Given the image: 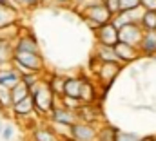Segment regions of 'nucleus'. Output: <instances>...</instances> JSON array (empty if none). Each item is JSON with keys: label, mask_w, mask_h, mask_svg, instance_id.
<instances>
[{"label": "nucleus", "mask_w": 156, "mask_h": 141, "mask_svg": "<svg viewBox=\"0 0 156 141\" xmlns=\"http://www.w3.org/2000/svg\"><path fill=\"white\" fill-rule=\"evenodd\" d=\"M29 98L33 101V108L38 110L40 114H47L55 107V94L45 80H38L29 89Z\"/></svg>", "instance_id": "nucleus-1"}, {"label": "nucleus", "mask_w": 156, "mask_h": 141, "mask_svg": "<svg viewBox=\"0 0 156 141\" xmlns=\"http://www.w3.org/2000/svg\"><path fill=\"white\" fill-rule=\"evenodd\" d=\"M82 16L87 20V24L94 29H98L100 26H105L109 24L115 16L113 13L107 9V5L104 2H96V4H85L83 11H82Z\"/></svg>", "instance_id": "nucleus-2"}, {"label": "nucleus", "mask_w": 156, "mask_h": 141, "mask_svg": "<svg viewBox=\"0 0 156 141\" xmlns=\"http://www.w3.org/2000/svg\"><path fill=\"white\" fill-rule=\"evenodd\" d=\"M11 62H15L18 69L24 70L22 74H27V72L37 74L44 69V60L38 53H13Z\"/></svg>", "instance_id": "nucleus-3"}, {"label": "nucleus", "mask_w": 156, "mask_h": 141, "mask_svg": "<svg viewBox=\"0 0 156 141\" xmlns=\"http://www.w3.org/2000/svg\"><path fill=\"white\" fill-rule=\"evenodd\" d=\"M142 36H144V29L140 27V24H127V26H122L118 29V42L127 43V45L136 47V49H138Z\"/></svg>", "instance_id": "nucleus-4"}, {"label": "nucleus", "mask_w": 156, "mask_h": 141, "mask_svg": "<svg viewBox=\"0 0 156 141\" xmlns=\"http://www.w3.org/2000/svg\"><path fill=\"white\" fill-rule=\"evenodd\" d=\"M98 129L87 123H75L71 125V139L73 141H96Z\"/></svg>", "instance_id": "nucleus-5"}, {"label": "nucleus", "mask_w": 156, "mask_h": 141, "mask_svg": "<svg viewBox=\"0 0 156 141\" xmlns=\"http://www.w3.org/2000/svg\"><path fill=\"white\" fill-rule=\"evenodd\" d=\"M113 51H115V56H116L118 64H129V62H134L140 56L136 47H131V45L122 43V42H116L113 45Z\"/></svg>", "instance_id": "nucleus-6"}, {"label": "nucleus", "mask_w": 156, "mask_h": 141, "mask_svg": "<svg viewBox=\"0 0 156 141\" xmlns=\"http://www.w3.org/2000/svg\"><path fill=\"white\" fill-rule=\"evenodd\" d=\"M96 38L100 42V45H107V47H113L118 42V29L109 22L105 26H100L96 29Z\"/></svg>", "instance_id": "nucleus-7"}, {"label": "nucleus", "mask_w": 156, "mask_h": 141, "mask_svg": "<svg viewBox=\"0 0 156 141\" xmlns=\"http://www.w3.org/2000/svg\"><path fill=\"white\" fill-rule=\"evenodd\" d=\"M51 118H53L55 123H58V125H67V127L75 125L76 119H78L76 112L67 110V108H64V107H53V110H51Z\"/></svg>", "instance_id": "nucleus-8"}, {"label": "nucleus", "mask_w": 156, "mask_h": 141, "mask_svg": "<svg viewBox=\"0 0 156 141\" xmlns=\"http://www.w3.org/2000/svg\"><path fill=\"white\" fill-rule=\"evenodd\" d=\"M138 53L144 56H156V31H144L138 43Z\"/></svg>", "instance_id": "nucleus-9"}, {"label": "nucleus", "mask_w": 156, "mask_h": 141, "mask_svg": "<svg viewBox=\"0 0 156 141\" xmlns=\"http://www.w3.org/2000/svg\"><path fill=\"white\" fill-rule=\"evenodd\" d=\"M13 53H38V43L33 35H24L18 36L15 45H13Z\"/></svg>", "instance_id": "nucleus-10"}, {"label": "nucleus", "mask_w": 156, "mask_h": 141, "mask_svg": "<svg viewBox=\"0 0 156 141\" xmlns=\"http://www.w3.org/2000/svg\"><path fill=\"white\" fill-rule=\"evenodd\" d=\"M82 83H83V78H64V96L62 98H73L78 100L80 98V91H82ZM80 101V100H78Z\"/></svg>", "instance_id": "nucleus-11"}, {"label": "nucleus", "mask_w": 156, "mask_h": 141, "mask_svg": "<svg viewBox=\"0 0 156 141\" xmlns=\"http://www.w3.org/2000/svg\"><path fill=\"white\" fill-rule=\"evenodd\" d=\"M20 80H22L20 70H15V69L2 70L0 69V85H2V87H5V89L11 91L16 83H20Z\"/></svg>", "instance_id": "nucleus-12"}, {"label": "nucleus", "mask_w": 156, "mask_h": 141, "mask_svg": "<svg viewBox=\"0 0 156 141\" xmlns=\"http://www.w3.org/2000/svg\"><path fill=\"white\" fill-rule=\"evenodd\" d=\"M94 58H96L100 64H118L113 47H107V45H98V51H96Z\"/></svg>", "instance_id": "nucleus-13"}, {"label": "nucleus", "mask_w": 156, "mask_h": 141, "mask_svg": "<svg viewBox=\"0 0 156 141\" xmlns=\"http://www.w3.org/2000/svg\"><path fill=\"white\" fill-rule=\"evenodd\" d=\"M33 138L35 141H60V138L55 134V130L51 127H38L33 130Z\"/></svg>", "instance_id": "nucleus-14"}, {"label": "nucleus", "mask_w": 156, "mask_h": 141, "mask_svg": "<svg viewBox=\"0 0 156 141\" xmlns=\"http://www.w3.org/2000/svg\"><path fill=\"white\" fill-rule=\"evenodd\" d=\"M13 110H15V114L20 118V116H27V114H31L35 108H33V101H31V98L27 96V98H24V100H20L18 103H15V105L11 107Z\"/></svg>", "instance_id": "nucleus-15"}, {"label": "nucleus", "mask_w": 156, "mask_h": 141, "mask_svg": "<svg viewBox=\"0 0 156 141\" xmlns=\"http://www.w3.org/2000/svg\"><path fill=\"white\" fill-rule=\"evenodd\" d=\"M140 27L145 31H156V11H144L140 18Z\"/></svg>", "instance_id": "nucleus-16"}, {"label": "nucleus", "mask_w": 156, "mask_h": 141, "mask_svg": "<svg viewBox=\"0 0 156 141\" xmlns=\"http://www.w3.org/2000/svg\"><path fill=\"white\" fill-rule=\"evenodd\" d=\"M29 96V89L22 83V80H20V83H16L13 89H11V101H13V105L15 103H18L20 100H24V98H27Z\"/></svg>", "instance_id": "nucleus-17"}, {"label": "nucleus", "mask_w": 156, "mask_h": 141, "mask_svg": "<svg viewBox=\"0 0 156 141\" xmlns=\"http://www.w3.org/2000/svg\"><path fill=\"white\" fill-rule=\"evenodd\" d=\"M116 129L111 127V125H105L102 129H98V134H96V141H115L116 138Z\"/></svg>", "instance_id": "nucleus-18"}, {"label": "nucleus", "mask_w": 156, "mask_h": 141, "mask_svg": "<svg viewBox=\"0 0 156 141\" xmlns=\"http://www.w3.org/2000/svg\"><path fill=\"white\" fill-rule=\"evenodd\" d=\"M0 107L2 108H11L13 101H11V91L0 85Z\"/></svg>", "instance_id": "nucleus-19"}, {"label": "nucleus", "mask_w": 156, "mask_h": 141, "mask_svg": "<svg viewBox=\"0 0 156 141\" xmlns=\"http://www.w3.org/2000/svg\"><path fill=\"white\" fill-rule=\"evenodd\" d=\"M134 7H140V0H118V13L131 11Z\"/></svg>", "instance_id": "nucleus-20"}, {"label": "nucleus", "mask_w": 156, "mask_h": 141, "mask_svg": "<svg viewBox=\"0 0 156 141\" xmlns=\"http://www.w3.org/2000/svg\"><path fill=\"white\" fill-rule=\"evenodd\" d=\"M115 141H140V136L138 134H133V132H116V138Z\"/></svg>", "instance_id": "nucleus-21"}, {"label": "nucleus", "mask_w": 156, "mask_h": 141, "mask_svg": "<svg viewBox=\"0 0 156 141\" xmlns=\"http://www.w3.org/2000/svg\"><path fill=\"white\" fill-rule=\"evenodd\" d=\"M140 7L144 11H156V0H140Z\"/></svg>", "instance_id": "nucleus-22"}, {"label": "nucleus", "mask_w": 156, "mask_h": 141, "mask_svg": "<svg viewBox=\"0 0 156 141\" xmlns=\"http://www.w3.org/2000/svg\"><path fill=\"white\" fill-rule=\"evenodd\" d=\"M11 138H13V127H11V125H5V127L2 129V139L9 141Z\"/></svg>", "instance_id": "nucleus-23"}, {"label": "nucleus", "mask_w": 156, "mask_h": 141, "mask_svg": "<svg viewBox=\"0 0 156 141\" xmlns=\"http://www.w3.org/2000/svg\"><path fill=\"white\" fill-rule=\"evenodd\" d=\"M42 0H22V5L24 7H37Z\"/></svg>", "instance_id": "nucleus-24"}, {"label": "nucleus", "mask_w": 156, "mask_h": 141, "mask_svg": "<svg viewBox=\"0 0 156 141\" xmlns=\"http://www.w3.org/2000/svg\"><path fill=\"white\" fill-rule=\"evenodd\" d=\"M11 2H13L15 5H22V0H11Z\"/></svg>", "instance_id": "nucleus-25"}, {"label": "nucleus", "mask_w": 156, "mask_h": 141, "mask_svg": "<svg viewBox=\"0 0 156 141\" xmlns=\"http://www.w3.org/2000/svg\"><path fill=\"white\" fill-rule=\"evenodd\" d=\"M149 141H156V136H149Z\"/></svg>", "instance_id": "nucleus-26"}, {"label": "nucleus", "mask_w": 156, "mask_h": 141, "mask_svg": "<svg viewBox=\"0 0 156 141\" xmlns=\"http://www.w3.org/2000/svg\"><path fill=\"white\" fill-rule=\"evenodd\" d=\"M102 2H104V0H102Z\"/></svg>", "instance_id": "nucleus-27"}]
</instances>
